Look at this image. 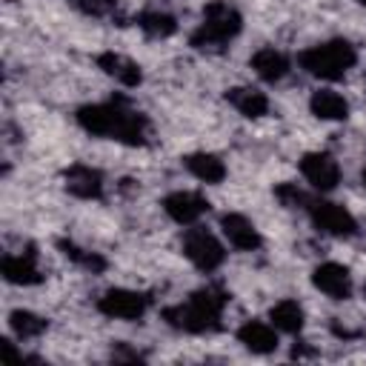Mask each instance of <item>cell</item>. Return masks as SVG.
Returning a JSON list of instances; mask_svg holds the SVG:
<instances>
[{
    "label": "cell",
    "mask_w": 366,
    "mask_h": 366,
    "mask_svg": "<svg viewBox=\"0 0 366 366\" xmlns=\"http://www.w3.org/2000/svg\"><path fill=\"white\" fill-rule=\"evenodd\" d=\"M0 357H3V360H26V355H23V352H17V349H14V343H11L9 337H3V340H0Z\"/></svg>",
    "instance_id": "obj_26"
},
{
    "label": "cell",
    "mask_w": 366,
    "mask_h": 366,
    "mask_svg": "<svg viewBox=\"0 0 366 366\" xmlns=\"http://www.w3.org/2000/svg\"><path fill=\"white\" fill-rule=\"evenodd\" d=\"M363 297H366V283H363Z\"/></svg>",
    "instance_id": "obj_29"
},
{
    "label": "cell",
    "mask_w": 366,
    "mask_h": 366,
    "mask_svg": "<svg viewBox=\"0 0 366 366\" xmlns=\"http://www.w3.org/2000/svg\"><path fill=\"white\" fill-rule=\"evenodd\" d=\"M74 6L86 17H112L117 11V0H74Z\"/></svg>",
    "instance_id": "obj_25"
},
{
    "label": "cell",
    "mask_w": 366,
    "mask_h": 366,
    "mask_svg": "<svg viewBox=\"0 0 366 366\" xmlns=\"http://www.w3.org/2000/svg\"><path fill=\"white\" fill-rule=\"evenodd\" d=\"M297 169H300V174H303V180L315 189V192H320V194H326V192H335L337 186H340V163L335 160V154L332 152H306L300 160H297Z\"/></svg>",
    "instance_id": "obj_8"
},
{
    "label": "cell",
    "mask_w": 366,
    "mask_h": 366,
    "mask_svg": "<svg viewBox=\"0 0 366 366\" xmlns=\"http://www.w3.org/2000/svg\"><path fill=\"white\" fill-rule=\"evenodd\" d=\"M237 343L252 355H272L277 349V329L266 320H243L237 326Z\"/></svg>",
    "instance_id": "obj_17"
},
{
    "label": "cell",
    "mask_w": 366,
    "mask_h": 366,
    "mask_svg": "<svg viewBox=\"0 0 366 366\" xmlns=\"http://www.w3.org/2000/svg\"><path fill=\"white\" fill-rule=\"evenodd\" d=\"M77 126L92 137L117 140L123 146H146L152 134V120L134 109L123 94L106 103H86L74 112Z\"/></svg>",
    "instance_id": "obj_1"
},
{
    "label": "cell",
    "mask_w": 366,
    "mask_h": 366,
    "mask_svg": "<svg viewBox=\"0 0 366 366\" xmlns=\"http://www.w3.org/2000/svg\"><path fill=\"white\" fill-rule=\"evenodd\" d=\"M303 212L309 214L312 226L320 229L329 237L346 240V237H355L357 234V217L346 206H340V203H335L329 197H309V203H306Z\"/></svg>",
    "instance_id": "obj_6"
},
{
    "label": "cell",
    "mask_w": 366,
    "mask_h": 366,
    "mask_svg": "<svg viewBox=\"0 0 366 366\" xmlns=\"http://www.w3.org/2000/svg\"><path fill=\"white\" fill-rule=\"evenodd\" d=\"M240 31H243V14L226 0H209L200 11L197 29L189 34V46L194 51L220 54Z\"/></svg>",
    "instance_id": "obj_3"
},
{
    "label": "cell",
    "mask_w": 366,
    "mask_h": 366,
    "mask_svg": "<svg viewBox=\"0 0 366 366\" xmlns=\"http://www.w3.org/2000/svg\"><path fill=\"white\" fill-rule=\"evenodd\" d=\"M249 66H252V71H254L263 83H280V80L289 74V69H292L289 57H286L280 49H274V46H260V49L249 57Z\"/></svg>",
    "instance_id": "obj_18"
},
{
    "label": "cell",
    "mask_w": 366,
    "mask_h": 366,
    "mask_svg": "<svg viewBox=\"0 0 366 366\" xmlns=\"http://www.w3.org/2000/svg\"><path fill=\"white\" fill-rule=\"evenodd\" d=\"M0 272H3V280L11 283V286H37L46 277L40 263H37V252L34 249H26L20 254H3Z\"/></svg>",
    "instance_id": "obj_13"
},
{
    "label": "cell",
    "mask_w": 366,
    "mask_h": 366,
    "mask_svg": "<svg viewBox=\"0 0 366 366\" xmlns=\"http://www.w3.org/2000/svg\"><path fill=\"white\" fill-rule=\"evenodd\" d=\"M357 6H363V9H366V0H357Z\"/></svg>",
    "instance_id": "obj_28"
},
{
    "label": "cell",
    "mask_w": 366,
    "mask_h": 366,
    "mask_svg": "<svg viewBox=\"0 0 366 366\" xmlns=\"http://www.w3.org/2000/svg\"><path fill=\"white\" fill-rule=\"evenodd\" d=\"M312 286L326 295L329 300H349L355 292V280L349 266L337 263V260H323L312 269Z\"/></svg>",
    "instance_id": "obj_10"
},
{
    "label": "cell",
    "mask_w": 366,
    "mask_h": 366,
    "mask_svg": "<svg viewBox=\"0 0 366 366\" xmlns=\"http://www.w3.org/2000/svg\"><path fill=\"white\" fill-rule=\"evenodd\" d=\"M163 212L169 220H174L177 226H194L200 217H206L212 212V203L206 194L200 192H192V189H177V192H169L163 200H160Z\"/></svg>",
    "instance_id": "obj_9"
},
{
    "label": "cell",
    "mask_w": 366,
    "mask_h": 366,
    "mask_svg": "<svg viewBox=\"0 0 366 366\" xmlns=\"http://www.w3.org/2000/svg\"><path fill=\"white\" fill-rule=\"evenodd\" d=\"M274 197H277V203H280L283 209H306V203H309L312 194H306L297 183L283 180V183L274 186Z\"/></svg>",
    "instance_id": "obj_24"
},
{
    "label": "cell",
    "mask_w": 366,
    "mask_h": 366,
    "mask_svg": "<svg viewBox=\"0 0 366 366\" xmlns=\"http://www.w3.org/2000/svg\"><path fill=\"white\" fill-rule=\"evenodd\" d=\"M57 249H60V254H63L69 263H74V266H80V269H86V272H92V274H97V272H103V269L109 266L103 254L89 252V249L77 246V243L69 240V237H60V240H57Z\"/></svg>",
    "instance_id": "obj_23"
},
{
    "label": "cell",
    "mask_w": 366,
    "mask_h": 366,
    "mask_svg": "<svg viewBox=\"0 0 366 366\" xmlns=\"http://www.w3.org/2000/svg\"><path fill=\"white\" fill-rule=\"evenodd\" d=\"M229 300H232V295L223 286L209 283V286L194 289L186 300L166 306L160 312V317L172 329L186 332V335H212V332L223 329V312H226Z\"/></svg>",
    "instance_id": "obj_2"
},
{
    "label": "cell",
    "mask_w": 366,
    "mask_h": 366,
    "mask_svg": "<svg viewBox=\"0 0 366 366\" xmlns=\"http://www.w3.org/2000/svg\"><path fill=\"white\" fill-rule=\"evenodd\" d=\"M269 323L283 332V335H300L306 326V312L295 297H283L277 303H272L269 309Z\"/></svg>",
    "instance_id": "obj_20"
},
{
    "label": "cell",
    "mask_w": 366,
    "mask_h": 366,
    "mask_svg": "<svg viewBox=\"0 0 366 366\" xmlns=\"http://www.w3.org/2000/svg\"><path fill=\"white\" fill-rule=\"evenodd\" d=\"M180 249H183L186 260H189L197 272H203V274L217 272V269L223 266V260H226V246L217 240L214 232H209V229L200 226V223H194V226H189V229L183 232Z\"/></svg>",
    "instance_id": "obj_5"
},
{
    "label": "cell",
    "mask_w": 366,
    "mask_h": 366,
    "mask_svg": "<svg viewBox=\"0 0 366 366\" xmlns=\"http://www.w3.org/2000/svg\"><path fill=\"white\" fill-rule=\"evenodd\" d=\"M360 183H363V186H366V166H363V169H360Z\"/></svg>",
    "instance_id": "obj_27"
},
{
    "label": "cell",
    "mask_w": 366,
    "mask_h": 366,
    "mask_svg": "<svg viewBox=\"0 0 366 366\" xmlns=\"http://www.w3.org/2000/svg\"><path fill=\"white\" fill-rule=\"evenodd\" d=\"M9 329L20 340H34V337H40L49 329V320L43 315H37V312L14 309V312H9Z\"/></svg>",
    "instance_id": "obj_22"
},
{
    "label": "cell",
    "mask_w": 366,
    "mask_h": 366,
    "mask_svg": "<svg viewBox=\"0 0 366 366\" xmlns=\"http://www.w3.org/2000/svg\"><path fill=\"white\" fill-rule=\"evenodd\" d=\"M60 180H63V189L77 197V200H100L103 197V189H106V177L100 169L89 166V163H71L60 172Z\"/></svg>",
    "instance_id": "obj_11"
},
{
    "label": "cell",
    "mask_w": 366,
    "mask_h": 366,
    "mask_svg": "<svg viewBox=\"0 0 366 366\" xmlns=\"http://www.w3.org/2000/svg\"><path fill=\"white\" fill-rule=\"evenodd\" d=\"M223 97L246 120H260L269 114V97H266V92H260L254 86H232V89H226Z\"/></svg>",
    "instance_id": "obj_16"
},
{
    "label": "cell",
    "mask_w": 366,
    "mask_h": 366,
    "mask_svg": "<svg viewBox=\"0 0 366 366\" xmlns=\"http://www.w3.org/2000/svg\"><path fill=\"white\" fill-rule=\"evenodd\" d=\"M94 306L103 317H112V320H140L152 306V295L126 289V286H112L97 297Z\"/></svg>",
    "instance_id": "obj_7"
},
{
    "label": "cell",
    "mask_w": 366,
    "mask_h": 366,
    "mask_svg": "<svg viewBox=\"0 0 366 366\" xmlns=\"http://www.w3.org/2000/svg\"><path fill=\"white\" fill-rule=\"evenodd\" d=\"M94 63H97V69L106 74V77H112L117 86H123V89H137L140 83H143V69H140V63L137 60H132V57H126V54H120V51H100L97 57H94Z\"/></svg>",
    "instance_id": "obj_14"
},
{
    "label": "cell",
    "mask_w": 366,
    "mask_h": 366,
    "mask_svg": "<svg viewBox=\"0 0 366 366\" xmlns=\"http://www.w3.org/2000/svg\"><path fill=\"white\" fill-rule=\"evenodd\" d=\"M180 163L194 180H200L206 186H217L226 180V163L214 152H189L180 157Z\"/></svg>",
    "instance_id": "obj_15"
},
{
    "label": "cell",
    "mask_w": 366,
    "mask_h": 366,
    "mask_svg": "<svg viewBox=\"0 0 366 366\" xmlns=\"http://www.w3.org/2000/svg\"><path fill=\"white\" fill-rule=\"evenodd\" d=\"M309 112L317 117V120H326V123H340L349 117V100L335 92V89H317L312 92L309 97Z\"/></svg>",
    "instance_id": "obj_19"
},
{
    "label": "cell",
    "mask_w": 366,
    "mask_h": 366,
    "mask_svg": "<svg viewBox=\"0 0 366 366\" xmlns=\"http://www.w3.org/2000/svg\"><path fill=\"white\" fill-rule=\"evenodd\" d=\"M220 232L229 240V246L237 252H257L263 246L260 229L240 212H223L220 214Z\"/></svg>",
    "instance_id": "obj_12"
},
{
    "label": "cell",
    "mask_w": 366,
    "mask_h": 366,
    "mask_svg": "<svg viewBox=\"0 0 366 366\" xmlns=\"http://www.w3.org/2000/svg\"><path fill=\"white\" fill-rule=\"evenodd\" d=\"M134 23L152 40H166V37L177 34V17L172 11H163V9H143L134 17Z\"/></svg>",
    "instance_id": "obj_21"
},
{
    "label": "cell",
    "mask_w": 366,
    "mask_h": 366,
    "mask_svg": "<svg viewBox=\"0 0 366 366\" xmlns=\"http://www.w3.org/2000/svg\"><path fill=\"white\" fill-rule=\"evenodd\" d=\"M297 66L317 80H343L349 69L357 66V49L346 37H332L323 43H315L297 54Z\"/></svg>",
    "instance_id": "obj_4"
}]
</instances>
